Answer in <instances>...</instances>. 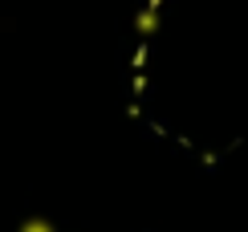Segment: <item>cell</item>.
I'll return each mask as SVG.
<instances>
[{"mask_svg": "<svg viewBox=\"0 0 248 232\" xmlns=\"http://www.w3.org/2000/svg\"><path fill=\"white\" fill-rule=\"evenodd\" d=\"M20 232H57V228L49 224V220H25V224H20Z\"/></svg>", "mask_w": 248, "mask_h": 232, "instance_id": "1", "label": "cell"}]
</instances>
